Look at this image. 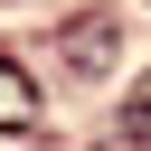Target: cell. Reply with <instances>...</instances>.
I'll list each match as a JSON object with an SVG mask.
<instances>
[{"mask_svg": "<svg viewBox=\"0 0 151 151\" xmlns=\"http://www.w3.org/2000/svg\"><path fill=\"white\" fill-rule=\"evenodd\" d=\"M113 57H123V19H113V9H76V19L57 28V66H66L76 85L113 76Z\"/></svg>", "mask_w": 151, "mask_h": 151, "instance_id": "6da1fadb", "label": "cell"}, {"mask_svg": "<svg viewBox=\"0 0 151 151\" xmlns=\"http://www.w3.org/2000/svg\"><path fill=\"white\" fill-rule=\"evenodd\" d=\"M47 123V104H38V85H28V66L0 47V132H38Z\"/></svg>", "mask_w": 151, "mask_h": 151, "instance_id": "7a4b0ae2", "label": "cell"}, {"mask_svg": "<svg viewBox=\"0 0 151 151\" xmlns=\"http://www.w3.org/2000/svg\"><path fill=\"white\" fill-rule=\"evenodd\" d=\"M123 132L151 142V76H132V94H123Z\"/></svg>", "mask_w": 151, "mask_h": 151, "instance_id": "3957f363", "label": "cell"}, {"mask_svg": "<svg viewBox=\"0 0 151 151\" xmlns=\"http://www.w3.org/2000/svg\"><path fill=\"white\" fill-rule=\"evenodd\" d=\"M94 151H142V132H104V142H94Z\"/></svg>", "mask_w": 151, "mask_h": 151, "instance_id": "277c9868", "label": "cell"}]
</instances>
